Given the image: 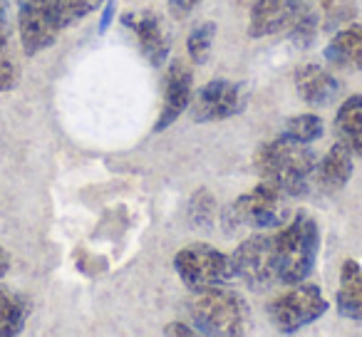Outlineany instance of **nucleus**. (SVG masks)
Listing matches in <instances>:
<instances>
[{"label":"nucleus","mask_w":362,"mask_h":337,"mask_svg":"<svg viewBox=\"0 0 362 337\" xmlns=\"http://www.w3.org/2000/svg\"><path fill=\"white\" fill-rule=\"evenodd\" d=\"M253 166L261 182L271 184L283 196H300L315 177L317 161L310 144H298L278 134L273 141L258 146Z\"/></svg>","instance_id":"1"},{"label":"nucleus","mask_w":362,"mask_h":337,"mask_svg":"<svg viewBox=\"0 0 362 337\" xmlns=\"http://www.w3.org/2000/svg\"><path fill=\"white\" fill-rule=\"evenodd\" d=\"M276 243L278 283L296 285L308 280L320 253V228L317 221L305 211H298L278 233H273Z\"/></svg>","instance_id":"2"},{"label":"nucleus","mask_w":362,"mask_h":337,"mask_svg":"<svg viewBox=\"0 0 362 337\" xmlns=\"http://www.w3.org/2000/svg\"><path fill=\"white\" fill-rule=\"evenodd\" d=\"M192 302V322L194 330L202 335H218V337H233L243 335L251 322V310L243 295L226 285L209 288V290L194 292Z\"/></svg>","instance_id":"3"},{"label":"nucleus","mask_w":362,"mask_h":337,"mask_svg":"<svg viewBox=\"0 0 362 337\" xmlns=\"http://www.w3.org/2000/svg\"><path fill=\"white\" fill-rule=\"evenodd\" d=\"M283 194L273 189L271 184L261 182L256 189L238 196L231 206L223 211V231L233 233L238 228H273L283 226L288 216V208L283 206Z\"/></svg>","instance_id":"4"},{"label":"nucleus","mask_w":362,"mask_h":337,"mask_svg":"<svg viewBox=\"0 0 362 337\" xmlns=\"http://www.w3.org/2000/svg\"><path fill=\"white\" fill-rule=\"evenodd\" d=\"M174 271L192 292L226 285L233 276L231 256L206 243H192L174 256Z\"/></svg>","instance_id":"5"},{"label":"nucleus","mask_w":362,"mask_h":337,"mask_svg":"<svg viewBox=\"0 0 362 337\" xmlns=\"http://www.w3.org/2000/svg\"><path fill=\"white\" fill-rule=\"evenodd\" d=\"M327 312V300L322 290L313 283H296L291 290L278 295L276 300L268 305V320L283 335H293V332L303 330V327L313 325Z\"/></svg>","instance_id":"6"},{"label":"nucleus","mask_w":362,"mask_h":337,"mask_svg":"<svg viewBox=\"0 0 362 337\" xmlns=\"http://www.w3.org/2000/svg\"><path fill=\"white\" fill-rule=\"evenodd\" d=\"M62 30L60 0H18V32L28 57L55 45Z\"/></svg>","instance_id":"7"},{"label":"nucleus","mask_w":362,"mask_h":337,"mask_svg":"<svg viewBox=\"0 0 362 337\" xmlns=\"http://www.w3.org/2000/svg\"><path fill=\"white\" fill-rule=\"evenodd\" d=\"M233 276L241 278L248 288L263 290L278 283V266H276V243L273 233H256L246 238L236 251L231 253Z\"/></svg>","instance_id":"8"},{"label":"nucleus","mask_w":362,"mask_h":337,"mask_svg":"<svg viewBox=\"0 0 362 337\" xmlns=\"http://www.w3.org/2000/svg\"><path fill=\"white\" fill-rule=\"evenodd\" d=\"M248 105V90L243 82L211 80L192 97V119L197 124L223 122L241 114Z\"/></svg>","instance_id":"9"},{"label":"nucleus","mask_w":362,"mask_h":337,"mask_svg":"<svg viewBox=\"0 0 362 337\" xmlns=\"http://www.w3.org/2000/svg\"><path fill=\"white\" fill-rule=\"evenodd\" d=\"M315 0H256L248 18V35L271 37L278 32H291L308 13H313Z\"/></svg>","instance_id":"10"},{"label":"nucleus","mask_w":362,"mask_h":337,"mask_svg":"<svg viewBox=\"0 0 362 337\" xmlns=\"http://www.w3.org/2000/svg\"><path fill=\"white\" fill-rule=\"evenodd\" d=\"M194 97V70L181 57L169 62L164 80V100H161L159 117L154 122V131H164L189 110Z\"/></svg>","instance_id":"11"},{"label":"nucleus","mask_w":362,"mask_h":337,"mask_svg":"<svg viewBox=\"0 0 362 337\" xmlns=\"http://www.w3.org/2000/svg\"><path fill=\"white\" fill-rule=\"evenodd\" d=\"M122 25L129 28L134 32L136 42H139L144 57L154 67H164L166 57L171 50L169 32L164 28V18L156 13L154 8H139V11H129L122 16Z\"/></svg>","instance_id":"12"},{"label":"nucleus","mask_w":362,"mask_h":337,"mask_svg":"<svg viewBox=\"0 0 362 337\" xmlns=\"http://www.w3.org/2000/svg\"><path fill=\"white\" fill-rule=\"evenodd\" d=\"M293 82H296V92L305 105L310 107H325L335 102L340 95V82L327 67L308 62V65H298L293 72Z\"/></svg>","instance_id":"13"},{"label":"nucleus","mask_w":362,"mask_h":337,"mask_svg":"<svg viewBox=\"0 0 362 337\" xmlns=\"http://www.w3.org/2000/svg\"><path fill=\"white\" fill-rule=\"evenodd\" d=\"M325 62L342 70H362V23L342 25L325 45Z\"/></svg>","instance_id":"14"},{"label":"nucleus","mask_w":362,"mask_h":337,"mask_svg":"<svg viewBox=\"0 0 362 337\" xmlns=\"http://www.w3.org/2000/svg\"><path fill=\"white\" fill-rule=\"evenodd\" d=\"M352 159H355V154H352L342 141H335V144L330 146L325 159L315 166V179L322 191L332 194L347 187V182L352 179V172H355Z\"/></svg>","instance_id":"15"},{"label":"nucleus","mask_w":362,"mask_h":337,"mask_svg":"<svg viewBox=\"0 0 362 337\" xmlns=\"http://www.w3.org/2000/svg\"><path fill=\"white\" fill-rule=\"evenodd\" d=\"M337 310H340L342 317L362 322V266L352 258H347L340 268Z\"/></svg>","instance_id":"16"},{"label":"nucleus","mask_w":362,"mask_h":337,"mask_svg":"<svg viewBox=\"0 0 362 337\" xmlns=\"http://www.w3.org/2000/svg\"><path fill=\"white\" fill-rule=\"evenodd\" d=\"M337 141L347 146L355 156H362V95H350L335 112Z\"/></svg>","instance_id":"17"},{"label":"nucleus","mask_w":362,"mask_h":337,"mask_svg":"<svg viewBox=\"0 0 362 337\" xmlns=\"http://www.w3.org/2000/svg\"><path fill=\"white\" fill-rule=\"evenodd\" d=\"M28 307L25 297L18 295L8 285H0V337H13L25 327L28 320Z\"/></svg>","instance_id":"18"},{"label":"nucleus","mask_w":362,"mask_h":337,"mask_svg":"<svg viewBox=\"0 0 362 337\" xmlns=\"http://www.w3.org/2000/svg\"><path fill=\"white\" fill-rule=\"evenodd\" d=\"M322 134H325V124H322V119L317 114L288 117L281 129V136H286V139H291V141H298V144H313V141H317Z\"/></svg>","instance_id":"19"},{"label":"nucleus","mask_w":362,"mask_h":337,"mask_svg":"<svg viewBox=\"0 0 362 337\" xmlns=\"http://www.w3.org/2000/svg\"><path fill=\"white\" fill-rule=\"evenodd\" d=\"M214 40H216V23L206 20V23H199L192 32H189V40H187V52L192 57L194 65H204L211 55V47Z\"/></svg>","instance_id":"20"},{"label":"nucleus","mask_w":362,"mask_h":337,"mask_svg":"<svg viewBox=\"0 0 362 337\" xmlns=\"http://www.w3.org/2000/svg\"><path fill=\"white\" fill-rule=\"evenodd\" d=\"M214 206H216V201H214V196L206 189L197 191L192 199V206H189V221L197 228H209V223H211V218H214V211H216Z\"/></svg>","instance_id":"21"},{"label":"nucleus","mask_w":362,"mask_h":337,"mask_svg":"<svg viewBox=\"0 0 362 337\" xmlns=\"http://www.w3.org/2000/svg\"><path fill=\"white\" fill-rule=\"evenodd\" d=\"M105 0H60L62 8V25L70 28L75 23H80L82 18H87L90 13H95Z\"/></svg>","instance_id":"22"},{"label":"nucleus","mask_w":362,"mask_h":337,"mask_svg":"<svg viewBox=\"0 0 362 337\" xmlns=\"http://www.w3.org/2000/svg\"><path fill=\"white\" fill-rule=\"evenodd\" d=\"M204 0H169V13L181 20V18H187L189 13H194L199 6H202Z\"/></svg>","instance_id":"23"},{"label":"nucleus","mask_w":362,"mask_h":337,"mask_svg":"<svg viewBox=\"0 0 362 337\" xmlns=\"http://www.w3.org/2000/svg\"><path fill=\"white\" fill-rule=\"evenodd\" d=\"M11 45V16H8V0H0V50Z\"/></svg>","instance_id":"24"},{"label":"nucleus","mask_w":362,"mask_h":337,"mask_svg":"<svg viewBox=\"0 0 362 337\" xmlns=\"http://www.w3.org/2000/svg\"><path fill=\"white\" fill-rule=\"evenodd\" d=\"M194 327H189L187 322H171L164 327V335H194Z\"/></svg>","instance_id":"25"},{"label":"nucleus","mask_w":362,"mask_h":337,"mask_svg":"<svg viewBox=\"0 0 362 337\" xmlns=\"http://www.w3.org/2000/svg\"><path fill=\"white\" fill-rule=\"evenodd\" d=\"M8 271H11V253L0 246V278L8 276Z\"/></svg>","instance_id":"26"},{"label":"nucleus","mask_w":362,"mask_h":337,"mask_svg":"<svg viewBox=\"0 0 362 337\" xmlns=\"http://www.w3.org/2000/svg\"><path fill=\"white\" fill-rule=\"evenodd\" d=\"M110 20H112V0H110V8H107L105 18H102V28H100V30H107V25H110Z\"/></svg>","instance_id":"27"}]
</instances>
